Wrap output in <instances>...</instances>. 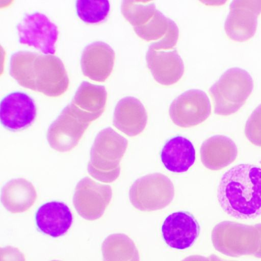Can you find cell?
I'll return each instance as SVG.
<instances>
[{
	"label": "cell",
	"instance_id": "cell-1",
	"mask_svg": "<svg viewBox=\"0 0 261 261\" xmlns=\"http://www.w3.org/2000/svg\"><path fill=\"white\" fill-rule=\"evenodd\" d=\"M217 198L232 217L248 220L261 216V168L241 164L229 169L220 179Z\"/></svg>",
	"mask_w": 261,
	"mask_h": 261
},
{
	"label": "cell",
	"instance_id": "cell-2",
	"mask_svg": "<svg viewBox=\"0 0 261 261\" xmlns=\"http://www.w3.org/2000/svg\"><path fill=\"white\" fill-rule=\"evenodd\" d=\"M9 73L22 87L50 97L61 96L69 87L64 64L53 55L16 52L10 58Z\"/></svg>",
	"mask_w": 261,
	"mask_h": 261
},
{
	"label": "cell",
	"instance_id": "cell-3",
	"mask_svg": "<svg viewBox=\"0 0 261 261\" xmlns=\"http://www.w3.org/2000/svg\"><path fill=\"white\" fill-rule=\"evenodd\" d=\"M128 145L126 139L110 127L97 135L90 151L89 174L105 183L114 181L120 173V162Z\"/></svg>",
	"mask_w": 261,
	"mask_h": 261
},
{
	"label": "cell",
	"instance_id": "cell-4",
	"mask_svg": "<svg viewBox=\"0 0 261 261\" xmlns=\"http://www.w3.org/2000/svg\"><path fill=\"white\" fill-rule=\"evenodd\" d=\"M253 88L250 73L240 67H231L223 72L209 89L216 114L228 116L237 112L245 103Z\"/></svg>",
	"mask_w": 261,
	"mask_h": 261
},
{
	"label": "cell",
	"instance_id": "cell-5",
	"mask_svg": "<svg viewBox=\"0 0 261 261\" xmlns=\"http://www.w3.org/2000/svg\"><path fill=\"white\" fill-rule=\"evenodd\" d=\"M91 122L88 114L71 101L48 129L47 140L50 146L62 152L72 150Z\"/></svg>",
	"mask_w": 261,
	"mask_h": 261
},
{
	"label": "cell",
	"instance_id": "cell-6",
	"mask_svg": "<svg viewBox=\"0 0 261 261\" xmlns=\"http://www.w3.org/2000/svg\"><path fill=\"white\" fill-rule=\"evenodd\" d=\"M211 239L217 251L232 257L253 255L258 246L254 226L229 221L216 224L212 231Z\"/></svg>",
	"mask_w": 261,
	"mask_h": 261
},
{
	"label": "cell",
	"instance_id": "cell-7",
	"mask_svg": "<svg viewBox=\"0 0 261 261\" xmlns=\"http://www.w3.org/2000/svg\"><path fill=\"white\" fill-rule=\"evenodd\" d=\"M172 181L160 173L148 174L137 179L131 186L129 198L132 204L141 211L163 209L173 199Z\"/></svg>",
	"mask_w": 261,
	"mask_h": 261
},
{
	"label": "cell",
	"instance_id": "cell-8",
	"mask_svg": "<svg viewBox=\"0 0 261 261\" xmlns=\"http://www.w3.org/2000/svg\"><path fill=\"white\" fill-rule=\"evenodd\" d=\"M16 28L20 43L34 47L45 55L55 53L58 27L45 15L39 12L28 14Z\"/></svg>",
	"mask_w": 261,
	"mask_h": 261
},
{
	"label": "cell",
	"instance_id": "cell-9",
	"mask_svg": "<svg viewBox=\"0 0 261 261\" xmlns=\"http://www.w3.org/2000/svg\"><path fill=\"white\" fill-rule=\"evenodd\" d=\"M112 197L111 187L85 177L76 185L73 203L77 213L85 219L93 221L100 218Z\"/></svg>",
	"mask_w": 261,
	"mask_h": 261
},
{
	"label": "cell",
	"instance_id": "cell-10",
	"mask_svg": "<svg viewBox=\"0 0 261 261\" xmlns=\"http://www.w3.org/2000/svg\"><path fill=\"white\" fill-rule=\"evenodd\" d=\"M169 112L175 124L181 127H190L199 124L210 116L211 105L204 91L190 89L173 100Z\"/></svg>",
	"mask_w": 261,
	"mask_h": 261
},
{
	"label": "cell",
	"instance_id": "cell-11",
	"mask_svg": "<svg viewBox=\"0 0 261 261\" xmlns=\"http://www.w3.org/2000/svg\"><path fill=\"white\" fill-rule=\"evenodd\" d=\"M260 13L261 0L231 1L224 25L227 36L236 41L249 40L255 33Z\"/></svg>",
	"mask_w": 261,
	"mask_h": 261
},
{
	"label": "cell",
	"instance_id": "cell-12",
	"mask_svg": "<svg viewBox=\"0 0 261 261\" xmlns=\"http://www.w3.org/2000/svg\"><path fill=\"white\" fill-rule=\"evenodd\" d=\"M36 117V107L34 101L25 93H11L1 101V122L8 130L23 129L31 125Z\"/></svg>",
	"mask_w": 261,
	"mask_h": 261
},
{
	"label": "cell",
	"instance_id": "cell-13",
	"mask_svg": "<svg viewBox=\"0 0 261 261\" xmlns=\"http://www.w3.org/2000/svg\"><path fill=\"white\" fill-rule=\"evenodd\" d=\"M161 230L167 245L174 249L184 250L194 243L199 236L200 226L191 214L179 211L166 218Z\"/></svg>",
	"mask_w": 261,
	"mask_h": 261
},
{
	"label": "cell",
	"instance_id": "cell-14",
	"mask_svg": "<svg viewBox=\"0 0 261 261\" xmlns=\"http://www.w3.org/2000/svg\"><path fill=\"white\" fill-rule=\"evenodd\" d=\"M134 30L141 39L154 41L149 47L156 50L173 48L179 37V30L175 22L158 10L147 22L134 28Z\"/></svg>",
	"mask_w": 261,
	"mask_h": 261
},
{
	"label": "cell",
	"instance_id": "cell-15",
	"mask_svg": "<svg viewBox=\"0 0 261 261\" xmlns=\"http://www.w3.org/2000/svg\"><path fill=\"white\" fill-rule=\"evenodd\" d=\"M146 60L153 78L161 85L175 84L184 74V62L176 48L164 50L149 47Z\"/></svg>",
	"mask_w": 261,
	"mask_h": 261
},
{
	"label": "cell",
	"instance_id": "cell-16",
	"mask_svg": "<svg viewBox=\"0 0 261 261\" xmlns=\"http://www.w3.org/2000/svg\"><path fill=\"white\" fill-rule=\"evenodd\" d=\"M115 54L107 43L93 42L86 46L81 59L83 74L92 81L103 82L111 74L114 67Z\"/></svg>",
	"mask_w": 261,
	"mask_h": 261
},
{
	"label": "cell",
	"instance_id": "cell-17",
	"mask_svg": "<svg viewBox=\"0 0 261 261\" xmlns=\"http://www.w3.org/2000/svg\"><path fill=\"white\" fill-rule=\"evenodd\" d=\"M148 120L146 110L138 98L126 96L117 103L113 116V125L130 137L136 136L145 129Z\"/></svg>",
	"mask_w": 261,
	"mask_h": 261
},
{
	"label": "cell",
	"instance_id": "cell-18",
	"mask_svg": "<svg viewBox=\"0 0 261 261\" xmlns=\"http://www.w3.org/2000/svg\"><path fill=\"white\" fill-rule=\"evenodd\" d=\"M72 220L69 208L60 201H50L41 205L35 214L38 229L53 238L64 235L71 227Z\"/></svg>",
	"mask_w": 261,
	"mask_h": 261
},
{
	"label": "cell",
	"instance_id": "cell-19",
	"mask_svg": "<svg viewBox=\"0 0 261 261\" xmlns=\"http://www.w3.org/2000/svg\"><path fill=\"white\" fill-rule=\"evenodd\" d=\"M200 152L204 167L211 170H218L234 161L238 156V148L229 137L217 135L202 143Z\"/></svg>",
	"mask_w": 261,
	"mask_h": 261
},
{
	"label": "cell",
	"instance_id": "cell-20",
	"mask_svg": "<svg viewBox=\"0 0 261 261\" xmlns=\"http://www.w3.org/2000/svg\"><path fill=\"white\" fill-rule=\"evenodd\" d=\"M195 158V150L192 142L179 136L169 140L161 153L165 168L175 173L187 171L194 164Z\"/></svg>",
	"mask_w": 261,
	"mask_h": 261
},
{
	"label": "cell",
	"instance_id": "cell-21",
	"mask_svg": "<svg viewBox=\"0 0 261 261\" xmlns=\"http://www.w3.org/2000/svg\"><path fill=\"white\" fill-rule=\"evenodd\" d=\"M33 184L22 178L12 179L3 187L1 201L5 208L12 213H20L28 210L37 199Z\"/></svg>",
	"mask_w": 261,
	"mask_h": 261
},
{
	"label": "cell",
	"instance_id": "cell-22",
	"mask_svg": "<svg viewBox=\"0 0 261 261\" xmlns=\"http://www.w3.org/2000/svg\"><path fill=\"white\" fill-rule=\"evenodd\" d=\"M107 100V92L103 86L83 81L71 100L90 114L95 120L103 113Z\"/></svg>",
	"mask_w": 261,
	"mask_h": 261
},
{
	"label": "cell",
	"instance_id": "cell-23",
	"mask_svg": "<svg viewBox=\"0 0 261 261\" xmlns=\"http://www.w3.org/2000/svg\"><path fill=\"white\" fill-rule=\"evenodd\" d=\"M103 261H140V255L134 241L124 233L108 236L102 243Z\"/></svg>",
	"mask_w": 261,
	"mask_h": 261
},
{
	"label": "cell",
	"instance_id": "cell-24",
	"mask_svg": "<svg viewBox=\"0 0 261 261\" xmlns=\"http://www.w3.org/2000/svg\"><path fill=\"white\" fill-rule=\"evenodd\" d=\"M156 10L154 3L149 1L124 0L121 6L122 14L134 28L147 22Z\"/></svg>",
	"mask_w": 261,
	"mask_h": 261
},
{
	"label": "cell",
	"instance_id": "cell-25",
	"mask_svg": "<svg viewBox=\"0 0 261 261\" xmlns=\"http://www.w3.org/2000/svg\"><path fill=\"white\" fill-rule=\"evenodd\" d=\"M76 13L79 17L88 23H96L108 16L110 5L108 1H76Z\"/></svg>",
	"mask_w": 261,
	"mask_h": 261
},
{
	"label": "cell",
	"instance_id": "cell-26",
	"mask_svg": "<svg viewBox=\"0 0 261 261\" xmlns=\"http://www.w3.org/2000/svg\"><path fill=\"white\" fill-rule=\"evenodd\" d=\"M245 134L251 143L261 146V103L255 108L248 118Z\"/></svg>",
	"mask_w": 261,
	"mask_h": 261
},
{
	"label": "cell",
	"instance_id": "cell-27",
	"mask_svg": "<svg viewBox=\"0 0 261 261\" xmlns=\"http://www.w3.org/2000/svg\"><path fill=\"white\" fill-rule=\"evenodd\" d=\"M0 254L1 261H25L23 254L14 247L1 248Z\"/></svg>",
	"mask_w": 261,
	"mask_h": 261
},
{
	"label": "cell",
	"instance_id": "cell-28",
	"mask_svg": "<svg viewBox=\"0 0 261 261\" xmlns=\"http://www.w3.org/2000/svg\"><path fill=\"white\" fill-rule=\"evenodd\" d=\"M255 228H256L258 238V248L253 255L257 258H261V223L255 224Z\"/></svg>",
	"mask_w": 261,
	"mask_h": 261
},
{
	"label": "cell",
	"instance_id": "cell-29",
	"mask_svg": "<svg viewBox=\"0 0 261 261\" xmlns=\"http://www.w3.org/2000/svg\"><path fill=\"white\" fill-rule=\"evenodd\" d=\"M181 261H211L210 258L204 256L199 255H194L189 256Z\"/></svg>",
	"mask_w": 261,
	"mask_h": 261
},
{
	"label": "cell",
	"instance_id": "cell-30",
	"mask_svg": "<svg viewBox=\"0 0 261 261\" xmlns=\"http://www.w3.org/2000/svg\"><path fill=\"white\" fill-rule=\"evenodd\" d=\"M209 258H210L211 261H232L230 260H227L222 259L219 256H218L216 255L215 254H212L209 256Z\"/></svg>",
	"mask_w": 261,
	"mask_h": 261
},
{
	"label": "cell",
	"instance_id": "cell-31",
	"mask_svg": "<svg viewBox=\"0 0 261 261\" xmlns=\"http://www.w3.org/2000/svg\"><path fill=\"white\" fill-rule=\"evenodd\" d=\"M51 261H60V260H51Z\"/></svg>",
	"mask_w": 261,
	"mask_h": 261
}]
</instances>
